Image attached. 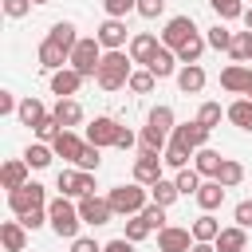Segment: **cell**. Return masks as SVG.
Here are the masks:
<instances>
[{"instance_id":"12","label":"cell","mask_w":252,"mask_h":252,"mask_svg":"<svg viewBox=\"0 0 252 252\" xmlns=\"http://www.w3.org/2000/svg\"><path fill=\"white\" fill-rule=\"evenodd\" d=\"M158 47H161V43H158V35H154V32H138V35H130V43H126L130 59H134V63H142V67L158 55Z\"/></svg>"},{"instance_id":"57","label":"cell","mask_w":252,"mask_h":252,"mask_svg":"<svg viewBox=\"0 0 252 252\" xmlns=\"http://www.w3.org/2000/svg\"><path fill=\"white\" fill-rule=\"evenodd\" d=\"M240 20H244V28L252 32V8H244V16H240Z\"/></svg>"},{"instance_id":"8","label":"cell","mask_w":252,"mask_h":252,"mask_svg":"<svg viewBox=\"0 0 252 252\" xmlns=\"http://www.w3.org/2000/svg\"><path fill=\"white\" fill-rule=\"evenodd\" d=\"M79 217H83V224H91V228H98V224H110V217H114V209H110V201L106 197H79Z\"/></svg>"},{"instance_id":"1","label":"cell","mask_w":252,"mask_h":252,"mask_svg":"<svg viewBox=\"0 0 252 252\" xmlns=\"http://www.w3.org/2000/svg\"><path fill=\"white\" fill-rule=\"evenodd\" d=\"M130 75H134V59H130V51H106L102 63H98L94 83H98L102 91H118V87L130 83Z\"/></svg>"},{"instance_id":"2","label":"cell","mask_w":252,"mask_h":252,"mask_svg":"<svg viewBox=\"0 0 252 252\" xmlns=\"http://www.w3.org/2000/svg\"><path fill=\"white\" fill-rule=\"evenodd\" d=\"M150 185H142V181H130V185H114L110 193H106V201H110V209H114V217H138L146 205H150V193H146Z\"/></svg>"},{"instance_id":"6","label":"cell","mask_w":252,"mask_h":252,"mask_svg":"<svg viewBox=\"0 0 252 252\" xmlns=\"http://www.w3.org/2000/svg\"><path fill=\"white\" fill-rule=\"evenodd\" d=\"M43 205H47V193H43L39 181H28V185H20V189L8 193V209H12L16 217L28 213V209H43Z\"/></svg>"},{"instance_id":"7","label":"cell","mask_w":252,"mask_h":252,"mask_svg":"<svg viewBox=\"0 0 252 252\" xmlns=\"http://www.w3.org/2000/svg\"><path fill=\"white\" fill-rule=\"evenodd\" d=\"M209 134H213V130H205V126L193 118V122H181V126H173L169 142H173V146H181V150H189V154H197L201 146H209Z\"/></svg>"},{"instance_id":"60","label":"cell","mask_w":252,"mask_h":252,"mask_svg":"<svg viewBox=\"0 0 252 252\" xmlns=\"http://www.w3.org/2000/svg\"><path fill=\"white\" fill-rule=\"evenodd\" d=\"M32 4H51V0H32Z\"/></svg>"},{"instance_id":"59","label":"cell","mask_w":252,"mask_h":252,"mask_svg":"<svg viewBox=\"0 0 252 252\" xmlns=\"http://www.w3.org/2000/svg\"><path fill=\"white\" fill-rule=\"evenodd\" d=\"M244 98H252V83H248V91H244Z\"/></svg>"},{"instance_id":"22","label":"cell","mask_w":252,"mask_h":252,"mask_svg":"<svg viewBox=\"0 0 252 252\" xmlns=\"http://www.w3.org/2000/svg\"><path fill=\"white\" fill-rule=\"evenodd\" d=\"M165 146H169V134L146 122L142 126V138H138V154H165Z\"/></svg>"},{"instance_id":"45","label":"cell","mask_w":252,"mask_h":252,"mask_svg":"<svg viewBox=\"0 0 252 252\" xmlns=\"http://www.w3.org/2000/svg\"><path fill=\"white\" fill-rule=\"evenodd\" d=\"M32 130H35V138H39V142H55L63 126H59V118H55V114H47V118H43L39 126H32Z\"/></svg>"},{"instance_id":"20","label":"cell","mask_w":252,"mask_h":252,"mask_svg":"<svg viewBox=\"0 0 252 252\" xmlns=\"http://www.w3.org/2000/svg\"><path fill=\"white\" fill-rule=\"evenodd\" d=\"M83 138L75 134V130H59V138L51 142V150H55V158H67V161H79V154H83Z\"/></svg>"},{"instance_id":"41","label":"cell","mask_w":252,"mask_h":252,"mask_svg":"<svg viewBox=\"0 0 252 252\" xmlns=\"http://www.w3.org/2000/svg\"><path fill=\"white\" fill-rule=\"evenodd\" d=\"M232 35H236V32H228L224 24H217V28H209V35H205V39H209V47L228 51V47H232Z\"/></svg>"},{"instance_id":"5","label":"cell","mask_w":252,"mask_h":252,"mask_svg":"<svg viewBox=\"0 0 252 252\" xmlns=\"http://www.w3.org/2000/svg\"><path fill=\"white\" fill-rule=\"evenodd\" d=\"M55 189L63 193V197H91L94 193V173L91 169H59V177H55Z\"/></svg>"},{"instance_id":"53","label":"cell","mask_w":252,"mask_h":252,"mask_svg":"<svg viewBox=\"0 0 252 252\" xmlns=\"http://www.w3.org/2000/svg\"><path fill=\"white\" fill-rule=\"evenodd\" d=\"M102 252H134V240L114 236V240H106V244H102Z\"/></svg>"},{"instance_id":"3","label":"cell","mask_w":252,"mask_h":252,"mask_svg":"<svg viewBox=\"0 0 252 252\" xmlns=\"http://www.w3.org/2000/svg\"><path fill=\"white\" fill-rule=\"evenodd\" d=\"M47 217H51V232H55V236H63V240H75V236H79V224H83L79 205H71L63 193H59L55 201H47Z\"/></svg>"},{"instance_id":"14","label":"cell","mask_w":252,"mask_h":252,"mask_svg":"<svg viewBox=\"0 0 252 252\" xmlns=\"http://www.w3.org/2000/svg\"><path fill=\"white\" fill-rule=\"evenodd\" d=\"M248 83H252V67H248V63H228V67L220 71V87H224L228 94H244Z\"/></svg>"},{"instance_id":"37","label":"cell","mask_w":252,"mask_h":252,"mask_svg":"<svg viewBox=\"0 0 252 252\" xmlns=\"http://www.w3.org/2000/svg\"><path fill=\"white\" fill-rule=\"evenodd\" d=\"M154 83H158V75H154L150 67H142V71H134V75H130V83H126V87H130L134 94H150V91H154Z\"/></svg>"},{"instance_id":"46","label":"cell","mask_w":252,"mask_h":252,"mask_svg":"<svg viewBox=\"0 0 252 252\" xmlns=\"http://www.w3.org/2000/svg\"><path fill=\"white\" fill-rule=\"evenodd\" d=\"M102 8H106V16L126 20L130 12H138V0H102Z\"/></svg>"},{"instance_id":"23","label":"cell","mask_w":252,"mask_h":252,"mask_svg":"<svg viewBox=\"0 0 252 252\" xmlns=\"http://www.w3.org/2000/svg\"><path fill=\"white\" fill-rule=\"evenodd\" d=\"M197 205H201L205 213H213V209H220V205H224V185H220L217 177H209V181H201V189H197Z\"/></svg>"},{"instance_id":"28","label":"cell","mask_w":252,"mask_h":252,"mask_svg":"<svg viewBox=\"0 0 252 252\" xmlns=\"http://www.w3.org/2000/svg\"><path fill=\"white\" fill-rule=\"evenodd\" d=\"M189 232H193V240H201V244H213V240L220 236V224H217V217H213V213H201V217L189 224Z\"/></svg>"},{"instance_id":"17","label":"cell","mask_w":252,"mask_h":252,"mask_svg":"<svg viewBox=\"0 0 252 252\" xmlns=\"http://www.w3.org/2000/svg\"><path fill=\"white\" fill-rule=\"evenodd\" d=\"M63 63H71V51H67L63 43H55V39L47 35V39L39 43V67H43V71H59Z\"/></svg>"},{"instance_id":"10","label":"cell","mask_w":252,"mask_h":252,"mask_svg":"<svg viewBox=\"0 0 252 252\" xmlns=\"http://www.w3.org/2000/svg\"><path fill=\"white\" fill-rule=\"evenodd\" d=\"M98 43L106 47V51H122L126 47V20H114V16H106L102 24H98Z\"/></svg>"},{"instance_id":"9","label":"cell","mask_w":252,"mask_h":252,"mask_svg":"<svg viewBox=\"0 0 252 252\" xmlns=\"http://www.w3.org/2000/svg\"><path fill=\"white\" fill-rule=\"evenodd\" d=\"M197 240H193V232L189 228H177V224H165L161 232H158V252H189Z\"/></svg>"},{"instance_id":"4","label":"cell","mask_w":252,"mask_h":252,"mask_svg":"<svg viewBox=\"0 0 252 252\" xmlns=\"http://www.w3.org/2000/svg\"><path fill=\"white\" fill-rule=\"evenodd\" d=\"M102 55H106V47L98 43V35H83V39L75 43V51H71V67H75L79 75L94 79V75H98V63H102Z\"/></svg>"},{"instance_id":"18","label":"cell","mask_w":252,"mask_h":252,"mask_svg":"<svg viewBox=\"0 0 252 252\" xmlns=\"http://www.w3.org/2000/svg\"><path fill=\"white\" fill-rule=\"evenodd\" d=\"M177 91H181V94H201V91H205V71H201V63H181V71H177Z\"/></svg>"},{"instance_id":"40","label":"cell","mask_w":252,"mask_h":252,"mask_svg":"<svg viewBox=\"0 0 252 252\" xmlns=\"http://www.w3.org/2000/svg\"><path fill=\"white\" fill-rule=\"evenodd\" d=\"M209 4H213L217 20H240L244 16V4L240 0H209Z\"/></svg>"},{"instance_id":"55","label":"cell","mask_w":252,"mask_h":252,"mask_svg":"<svg viewBox=\"0 0 252 252\" xmlns=\"http://www.w3.org/2000/svg\"><path fill=\"white\" fill-rule=\"evenodd\" d=\"M12 110H20V102L12 98V91H0V114H12Z\"/></svg>"},{"instance_id":"33","label":"cell","mask_w":252,"mask_h":252,"mask_svg":"<svg viewBox=\"0 0 252 252\" xmlns=\"http://www.w3.org/2000/svg\"><path fill=\"white\" fill-rule=\"evenodd\" d=\"M205 47H209V39L197 32V35H189L181 47H177V63H197L201 55H205Z\"/></svg>"},{"instance_id":"35","label":"cell","mask_w":252,"mask_h":252,"mask_svg":"<svg viewBox=\"0 0 252 252\" xmlns=\"http://www.w3.org/2000/svg\"><path fill=\"white\" fill-rule=\"evenodd\" d=\"M217 181H220L224 189H236V185L244 181V165H240L236 158H224V165H220V173H217Z\"/></svg>"},{"instance_id":"13","label":"cell","mask_w":252,"mask_h":252,"mask_svg":"<svg viewBox=\"0 0 252 252\" xmlns=\"http://www.w3.org/2000/svg\"><path fill=\"white\" fill-rule=\"evenodd\" d=\"M83 79H87V75H79L75 67H59V71H51V94H59V98H71V94H79Z\"/></svg>"},{"instance_id":"43","label":"cell","mask_w":252,"mask_h":252,"mask_svg":"<svg viewBox=\"0 0 252 252\" xmlns=\"http://www.w3.org/2000/svg\"><path fill=\"white\" fill-rule=\"evenodd\" d=\"M75 165H79V169H91V173H94V169H98V165H102V146H91V142H87V146H83V154H79V161H75Z\"/></svg>"},{"instance_id":"52","label":"cell","mask_w":252,"mask_h":252,"mask_svg":"<svg viewBox=\"0 0 252 252\" xmlns=\"http://www.w3.org/2000/svg\"><path fill=\"white\" fill-rule=\"evenodd\" d=\"M71 252H102V244L94 236H75L71 240Z\"/></svg>"},{"instance_id":"42","label":"cell","mask_w":252,"mask_h":252,"mask_svg":"<svg viewBox=\"0 0 252 252\" xmlns=\"http://www.w3.org/2000/svg\"><path fill=\"white\" fill-rule=\"evenodd\" d=\"M189 158H193V154H189V150H181V146H173V142H169V146H165V154H161V161H165L169 169H185V165H189Z\"/></svg>"},{"instance_id":"50","label":"cell","mask_w":252,"mask_h":252,"mask_svg":"<svg viewBox=\"0 0 252 252\" xmlns=\"http://www.w3.org/2000/svg\"><path fill=\"white\" fill-rule=\"evenodd\" d=\"M165 12V0H138V16H146V20H158Z\"/></svg>"},{"instance_id":"29","label":"cell","mask_w":252,"mask_h":252,"mask_svg":"<svg viewBox=\"0 0 252 252\" xmlns=\"http://www.w3.org/2000/svg\"><path fill=\"white\" fill-rule=\"evenodd\" d=\"M224 114H228V122H232L236 130H248V134H252V98H244V94H240L236 102H228V110H224Z\"/></svg>"},{"instance_id":"15","label":"cell","mask_w":252,"mask_h":252,"mask_svg":"<svg viewBox=\"0 0 252 252\" xmlns=\"http://www.w3.org/2000/svg\"><path fill=\"white\" fill-rule=\"evenodd\" d=\"M118 130H122V126H118L114 118H94V122L87 126V142L106 150V146H114V142H118Z\"/></svg>"},{"instance_id":"51","label":"cell","mask_w":252,"mask_h":252,"mask_svg":"<svg viewBox=\"0 0 252 252\" xmlns=\"http://www.w3.org/2000/svg\"><path fill=\"white\" fill-rule=\"evenodd\" d=\"M232 217H236L240 228H252V201H240V205L232 209Z\"/></svg>"},{"instance_id":"47","label":"cell","mask_w":252,"mask_h":252,"mask_svg":"<svg viewBox=\"0 0 252 252\" xmlns=\"http://www.w3.org/2000/svg\"><path fill=\"white\" fill-rule=\"evenodd\" d=\"M150 232H154V228H150L142 217H126V240H134V244H138V240H146Z\"/></svg>"},{"instance_id":"27","label":"cell","mask_w":252,"mask_h":252,"mask_svg":"<svg viewBox=\"0 0 252 252\" xmlns=\"http://www.w3.org/2000/svg\"><path fill=\"white\" fill-rule=\"evenodd\" d=\"M51 114L59 118V126H63V130H71V126H79V122H83V106H79V98H59Z\"/></svg>"},{"instance_id":"16","label":"cell","mask_w":252,"mask_h":252,"mask_svg":"<svg viewBox=\"0 0 252 252\" xmlns=\"http://www.w3.org/2000/svg\"><path fill=\"white\" fill-rule=\"evenodd\" d=\"M161 169H165L161 154H138V161H134V181L154 185V181H161Z\"/></svg>"},{"instance_id":"39","label":"cell","mask_w":252,"mask_h":252,"mask_svg":"<svg viewBox=\"0 0 252 252\" xmlns=\"http://www.w3.org/2000/svg\"><path fill=\"white\" fill-rule=\"evenodd\" d=\"M146 122H150V126H158V130H165V134H173V106H165V102H161V106H154Z\"/></svg>"},{"instance_id":"34","label":"cell","mask_w":252,"mask_h":252,"mask_svg":"<svg viewBox=\"0 0 252 252\" xmlns=\"http://www.w3.org/2000/svg\"><path fill=\"white\" fill-rule=\"evenodd\" d=\"M177 197H181L177 181H165V177H161V181H154V185H150V201H158V205H165V209H169Z\"/></svg>"},{"instance_id":"36","label":"cell","mask_w":252,"mask_h":252,"mask_svg":"<svg viewBox=\"0 0 252 252\" xmlns=\"http://www.w3.org/2000/svg\"><path fill=\"white\" fill-rule=\"evenodd\" d=\"M220 118H228V114L220 110V102H201V110H197V122H201L205 130H217V126H220Z\"/></svg>"},{"instance_id":"19","label":"cell","mask_w":252,"mask_h":252,"mask_svg":"<svg viewBox=\"0 0 252 252\" xmlns=\"http://www.w3.org/2000/svg\"><path fill=\"white\" fill-rule=\"evenodd\" d=\"M0 244H4L8 252H24V248H28V228H24V220H20V217L0 224Z\"/></svg>"},{"instance_id":"49","label":"cell","mask_w":252,"mask_h":252,"mask_svg":"<svg viewBox=\"0 0 252 252\" xmlns=\"http://www.w3.org/2000/svg\"><path fill=\"white\" fill-rule=\"evenodd\" d=\"M28 8H32V0H4V16L8 20H24Z\"/></svg>"},{"instance_id":"32","label":"cell","mask_w":252,"mask_h":252,"mask_svg":"<svg viewBox=\"0 0 252 252\" xmlns=\"http://www.w3.org/2000/svg\"><path fill=\"white\" fill-rule=\"evenodd\" d=\"M47 35H51L55 43H63L67 51H75V43L83 39V35H79V28H75L71 20H59V24H51V32H47Z\"/></svg>"},{"instance_id":"26","label":"cell","mask_w":252,"mask_h":252,"mask_svg":"<svg viewBox=\"0 0 252 252\" xmlns=\"http://www.w3.org/2000/svg\"><path fill=\"white\" fill-rule=\"evenodd\" d=\"M220 165H224V158H220L217 150H209V146H201V150L193 154V169H197L201 177H217Z\"/></svg>"},{"instance_id":"48","label":"cell","mask_w":252,"mask_h":252,"mask_svg":"<svg viewBox=\"0 0 252 252\" xmlns=\"http://www.w3.org/2000/svg\"><path fill=\"white\" fill-rule=\"evenodd\" d=\"M228 55H232V63H248V32H236V35H232Z\"/></svg>"},{"instance_id":"56","label":"cell","mask_w":252,"mask_h":252,"mask_svg":"<svg viewBox=\"0 0 252 252\" xmlns=\"http://www.w3.org/2000/svg\"><path fill=\"white\" fill-rule=\"evenodd\" d=\"M189 252H217V244H201V240H197V244H193Z\"/></svg>"},{"instance_id":"44","label":"cell","mask_w":252,"mask_h":252,"mask_svg":"<svg viewBox=\"0 0 252 252\" xmlns=\"http://www.w3.org/2000/svg\"><path fill=\"white\" fill-rule=\"evenodd\" d=\"M138 217H142V220H146L150 228H158V232L165 228V205H158V201H150V205H146V209H142Z\"/></svg>"},{"instance_id":"25","label":"cell","mask_w":252,"mask_h":252,"mask_svg":"<svg viewBox=\"0 0 252 252\" xmlns=\"http://www.w3.org/2000/svg\"><path fill=\"white\" fill-rule=\"evenodd\" d=\"M146 67H150V71H154L158 79H169V75H177V51L161 43V47H158V55H154V59H150Z\"/></svg>"},{"instance_id":"30","label":"cell","mask_w":252,"mask_h":252,"mask_svg":"<svg viewBox=\"0 0 252 252\" xmlns=\"http://www.w3.org/2000/svg\"><path fill=\"white\" fill-rule=\"evenodd\" d=\"M16 118H20L24 126H39V122L47 118V106H43L39 98H32V94H28V98L20 102V110H16Z\"/></svg>"},{"instance_id":"11","label":"cell","mask_w":252,"mask_h":252,"mask_svg":"<svg viewBox=\"0 0 252 252\" xmlns=\"http://www.w3.org/2000/svg\"><path fill=\"white\" fill-rule=\"evenodd\" d=\"M189 35H197V24H193L189 16H173V20L165 24V32H161V43L177 51V47H181V43H185Z\"/></svg>"},{"instance_id":"58","label":"cell","mask_w":252,"mask_h":252,"mask_svg":"<svg viewBox=\"0 0 252 252\" xmlns=\"http://www.w3.org/2000/svg\"><path fill=\"white\" fill-rule=\"evenodd\" d=\"M248 63H252V32H248Z\"/></svg>"},{"instance_id":"31","label":"cell","mask_w":252,"mask_h":252,"mask_svg":"<svg viewBox=\"0 0 252 252\" xmlns=\"http://www.w3.org/2000/svg\"><path fill=\"white\" fill-rule=\"evenodd\" d=\"M51 158H55L51 142H32V146L24 150V161H28L32 169H47V165H51Z\"/></svg>"},{"instance_id":"38","label":"cell","mask_w":252,"mask_h":252,"mask_svg":"<svg viewBox=\"0 0 252 252\" xmlns=\"http://www.w3.org/2000/svg\"><path fill=\"white\" fill-rule=\"evenodd\" d=\"M173 181H177V189H181L185 197H197V189H201V173H197V169H189V165H185V169H177V177H173Z\"/></svg>"},{"instance_id":"21","label":"cell","mask_w":252,"mask_h":252,"mask_svg":"<svg viewBox=\"0 0 252 252\" xmlns=\"http://www.w3.org/2000/svg\"><path fill=\"white\" fill-rule=\"evenodd\" d=\"M28 161L24 158H12V161H4V169H0V185L12 193V189H20V185H28Z\"/></svg>"},{"instance_id":"54","label":"cell","mask_w":252,"mask_h":252,"mask_svg":"<svg viewBox=\"0 0 252 252\" xmlns=\"http://www.w3.org/2000/svg\"><path fill=\"white\" fill-rule=\"evenodd\" d=\"M114 146H118V150H134V146H138L134 130H126V126H122V130H118V142H114Z\"/></svg>"},{"instance_id":"24","label":"cell","mask_w":252,"mask_h":252,"mask_svg":"<svg viewBox=\"0 0 252 252\" xmlns=\"http://www.w3.org/2000/svg\"><path fill=\"white\" fill-rule=\"evenodd\" d=\"M213 244H217V252H244V248H248V228H240V224L220 228V236H217Z\"/></svg>"}]
</instances>
